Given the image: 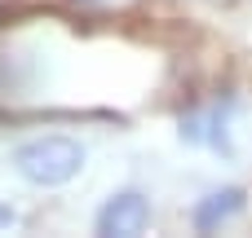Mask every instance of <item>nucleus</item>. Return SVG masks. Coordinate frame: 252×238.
<instances>
[{
  "instance_id": "7ed1b4c3",
  "label": "nucleus",
  "mask_w": 252,
  "mask_h": 238,
  "mask_svg": "<svg viewBox=\"0 0 252 238\" xmlns=\"http://www.w3.org/2000/svg\"><path fill=\"white\" fill-rule=\"evenodd\" d=\"M239 208H244V190H235V185H230V190H217V194H208V199L195 208V230H199V234H213V230H217L221 221H230Z\"/></svg>"
},
{
  "instance_id": "f03ea898",
  "label": "nucleus",
  "mask_w": 252,
  "mask_h": 238,
  "mask_svg": "<svg viewBox=\"0 0 252 238\" xmlns=\"http://www.w3.org/2000/svg\"><path fill=\"white\" fill-rule=\"evenodd\" d=\"M146 221H151V203L137 190H124V194L106 199V208L97 212V234L102 238H133L146 230Z\"/></svg>"
},
{
  "instance_id": "20e7f679",
  "label": "nucleus",
  "mask_w": 252,
  "mask_h": 238,
  "mask_svg": "<svg viewBox=\"0 0 252 238\" xmlns=\"http://www.w3.org/2000/svg\"><path fill=\"white\" fill-rule=\"evenodd\" d=\"M13 221H18V212H13V208H9V203H0V230H9V225H13Z\"/></svg>"
},
{
  "instance_id": "f257e3e1",
  "label": "nucleus",
  "mask_w": 252,
  "mask_h": 238,
  "mask_svg": "<svg viewBox=\"0 0 252 238\" xmlns=\"http://www.w3.org/2000/svg\"><path fill=\"white\" fill-rule=\"evenodd\" d=\"M13 168L31 185H66L84 168V146L71 137H40L13 150Z\"/></svg>"
}]
</instances>
